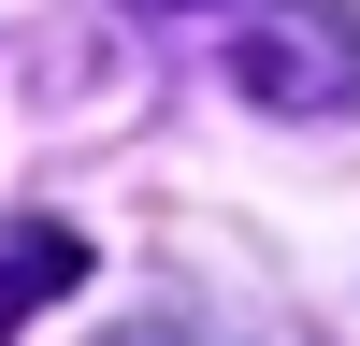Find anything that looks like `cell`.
<instances>
[{
    "instance_id": "obj_1",
    "label": "cell",
    "mask_w": 360,
    "mask_h": 346,
    "mask_svg": "<svg viewBox=\"0 0 360 346\" xmlns=\"http://www.w3.org/2000/svg\"><path fill=\"white\" fill-rule=\"evenodd\" d=\"M231 86L274 115H346L360 101V15L346 0H245L231 15Z\"/></svg>"
},
{
    "instance_id": "obj_2",
    "label": "cell",
    "mask_w": 360,
    "mask_h": 346,
    "mask_svg": "<svg viewBox=\"0 0 360 346\" xmlns=\"http://www.w3.org/2000/svg\"><path fill=\"white\" fill-rule=\"evenodd\" d=\"M72 274H86V245H72L58 217H15V231H0V346H15L29 317H44L58 288H72Z\"/></svg>"
}]
</instances>
